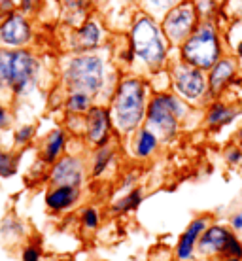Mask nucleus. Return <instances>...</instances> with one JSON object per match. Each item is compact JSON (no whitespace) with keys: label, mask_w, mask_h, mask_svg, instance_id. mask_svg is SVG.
I'll return each instance as SVG.
<instances>
[{"label":"nucleus","mask_w":242,"mask_h":261,"mask_svg":"<svg viewBox=\"0 0 242 261\" xmlns=\"http://www.w3.org/2000/svg\"><path fill=\"white\" fill-rule=\"evenodd\" d=\"M123 72L112 63L106 53H68L61 61V85L65 91H84L97 102L110 100Z\"/></svg>","instance_id":"nucleus-1"},{"label":"nucleus","mask_w":242,"mask_h":261,"mask_svg":"<svg viewBox=\"0 0 242 261\" xmlns=\"http://www.w3.org/2000/svg\"><path fill=\"white\" fill-rule=\"evenodd\" d=\"M100 220H102V216H100V210L97 206H85L79 212V223L85 231H97Z\"/></svg>","instance_id":"nucleus-29"},{"label":"nucleus","mask_w":242,"mask_h":261,"mask_svg":"<svg viewBox=\"0 0 242 261\" xmlns=\"http://www.w3.org/2000/svg\"><path fill=\"white\" fill-rule=\"evenodd\" d=\"M229 227L235 231V233H242V210L240 212H235L229 220Z\"/></svg>","instance_id":"nucleus-37"},{"label":"nucleus","mask_w":242,"mask_h":261,"mask_svg":"<svg viewBox=\"0 0 242 261\" xmlns=\"http://www.w3.org/2000/svg\"><path fill=\"white\" fill-rule=\"evenodd\" d=\"M235 231L229 225H222V223H210L208 227L204 229V233L201 235L199 242H197V254L208 257V259H220L223 255L225 244L229 241V237Z\"/></svg>","instance_id":"nucleus-15"},{"label":"nucleus","mask_w":242,"mask_h":261,"mask_svg":"<svg viewBox=\"0 0 242 261\" xmlns=\"http://www.w3.org/2000/svg\"><path fill=\"white\" fill-rule=\"evenodd\" d=\"M72 31L68 34V53H89L100 51L106 47V33L102 21L97 19L95 15H87L82 23L76 27H70Z\"/></svg>","instance_id":"nucleus-10"},{"label":"nucleus","mask_w":242,"mask_h":261,"mask_svg":"<svg viewBox=\"0 0 242 261\" xmlns=\"http://www.w3.org/2000/svg\"><path fill=\"white\" fill-rule=\"evenodd\" d=\"M97 2H102V0H93V4H97Z\"/></svg>","instance_id":"nucleus-41"},{"label":"nucleus","mask_w":242,"mask_h":261,"mask_svg":"<svg viewBox=\"0 0 242 261\" xmlns=\"http://www.w3.org/2000/svg\"><path fill=\"white\" fill-rule=\"evenodd\" d=\"M193 108L195 106H191L187 100L178 97L172 89L153 91L148 102L144 125L155 130L163 144L172 142L180 135L182 125L191 118Z\"/></svg>","instance_id":"nucleus-4"},{"label":"nucleus","mask_w":242,"mask_h":261,"mask_svg":"<svg viewBox=\"0 0 242 261\" xmlns=\"http://www.w3.org/2000/svg\"><path fill=\"white\" fill-rule=\"evenodd\" d=\"M227 53L225 33L220 27V19L201 21L195 33L185 38L176 49V57L201 70H210Z\"/></svg>","instance_id":"nucleus-5"},{"label":"nucleus","mask_w":242,"mask_h":261,"mask_svg":"<svg viewBox=\"0 0 242 261\" xmlns=\"http://www.w3.org/2000/svg\"><path fill=\"white\" fill-rule=\"evenodd\" d=\"M59 2H61V0H59Z\"/></svg>","instance_id":"nucleus-44"},{"label":"nucleus","mask_w":242,"mask_h":261,"mask_svg":"<svg viewBox=\"0 0 242 261\" xmlns=\"http://www.w3.org/2000/svg\"><path fill=\"white\" fill-rule=\"evenodd\" d=\"M220 261H242L238 257H220Z\"/></svg>","instance_id":"nucleus-40"},{"label":"nucleus","mask_w":242,"mask_h":261,"mask_svg":"<svg viewBox=\"0 0 242 261\" xmlns=\"http://www.w3.org/2000/svg\"><path fill=\"white\" fill-rule=\"evenodd\" d=\"M238 169H240V172H242V163H240V167H238Z\"/></svg>","instance_id":"nucleus-43"},{"label":"nucleus","mask_w":242,"mask_h":261,"mask_svg":"<svg viewBox=\"0 0 242 261\" xmlns=\"http://www.w3.org/2000/svg\"><path fill=\"white\" fill-rule=\"evenodd\" d=\"M68 144H70V133L65 127H53L40 142V163L49 169L57 159L65 155L66 150H68Z\"/></svg>","instance_id":"nucleus-17"},{"label":"nucleus","mask_w":242,"mask_h":261,"mask_svg":"<svg viewBox=\"0 0 242 261\" xmlns=\"http://www.w3.org/2000/svg\"><path fill=\"white\" fill-rule=\"evenodd\" d=\"M240 114L242 105L238 102L225 100V97L212 98L206 102V108H204V125L212 133H220L225 127L235 123L236 119L240 118Z\"/></svg>","instance_id":"nucleus-14"},{"label":"nucleus","mask_w":242,"mask_h":261,"mask_svg":"<svg viewBox=\"0 0 242 261\" xmlns=\"http://www.w3.org/2000/svg\"><path fill=\"white\" fill-rule=\"evenodd\" d=\"M116 135L114 129V119H112V110L106 102H95L84 116V137L85 144L89 148H100L112 144V138Z\"/></svg>","instance_id":"nucleus-9"},{"label":"nucleus","mask_w":242,"mask_h":261,"mask_svg":"<svg viewBox=\"0 0 242 261\" xmlns=\"http://www.w3.org/2000/svg\"><path fill=\"white\" fill-rule=\"evenodd\" d=\"M220 17L227 23H240L242 21V0H222L220 4Z\"/></svg>","instance_id":"nucleus-26"},{"label":"nucleus","mask_w":242,"mask_h":261,"mask_svg":"<svg viewBox=\"0 0 242 261\" xmlns=\"http://www.w3.org/2000/svg\"><path fill=\"white\" fill-rule=\"evenodd\" d=\"M144 202V191L142 188H131L121 193V197H118L116 201L110 204V212L116 216H125V214H131L135 210H138V206Z\"/></svg>","instance_id":"nucleus-21"},{"label":"nucleus","mask_w":242,"mask_h":261,"mask_svg":"<svg viewBox=\"0 0 242 261\" xmlns=\"http://www.w3.org/2000/svg\"><path fill=\"white\" fill-rule=\"evenodd\" d=\"M23 233H25V225L15 216H6L0 222V235H2L4 241H10V242L19 241L21 237H23Z\"/></svg>","instance_id":"nucleus-25"},{"label":"nucleus","mask_w":242,"mask_h":261,"mask_svg":"<svg viewBox=\"0 0 242 261\" xmlns=\"http://www.w3.org/2000/svg\"><path fill=\"white\" fill-rule=\"evenodd\" d=\"M95 102L97 100L84 91H65L63 97V108L68 116H85Z\"/></svg>","instance_id":"nucleus-22"},{"label":"nucleus","mask_w":242,"mask_h":261,"mask_svg":"<svg viewBox=\"0 0 242 261\" xmlns=\"http://www.w3.org/2000/svg\"><path fill=\"white\" fill-rule=\"evenodd\" d=\"M89 178V167L78 153H65L47 169L49 186H74L82 188Z\"/></svg>","instance_id":"nucleus-13"},{"label":"nucleus","mask_w":242,"mask_h":261,"mask_svg":"<svg viewBox=\"0 0 242 261\" xmlns=\"http://www.w3.org/2000/svg\"><path fill=\"white\" fill-rule=\"evenodd\" d=\"M140 2H142V10L150 12L151 15H155V17L161 19V15L167 10H170L174 4H178L180 0H140Z\"/></svg>","instance_id":"nucleus-30"},{"label":"nucleus","mask_w":242,"mask_h":261,"mask_svg":"<svg viewBox=\"0 0 242 261\" xmlns=\"http://www.w3.org/2000/svg\"><path fill=\"white\" fill-rule=\"evenodd\" d=\"M118 153L116 148L108 144V146H100V148H93L91 157H89V178L93 180H100L102 176H106V172L116 165Z\"/></svg>","instance_id":"nucleus-20"},{"label":"nucleus","mask_w":242,"mask_h":261,"mask_svg":"<svg viewBox=\"0 0 242 261\" xmlns=\"http://www.w3.org/2000/svg\"><path fill=\"white\" fill-rule=\"evenodd\" d=\"M17 10V0H0V19Z\"/></svg>","instance_id":"nucleus-36"},{"label":"nucleus","mask_w":242,"mask_h":261,"mask_svg":"<svg viewBox=\"0 0 242 261\" xmlns=\"http://www.w3.org/2000/svg\"><path fill=\"white\" fill-rule=\"evenodd\" d=\"M161 146H163V140L148 125H142L129 137V151H131L132 159H137V161L153 159L159 153Z\"/></svg>","instance_id":"nucleus-18"},{"label":"nucleus","mask_w":242,"mask_h":261,"mask_svg":"<svg viewBox=\"0 0 242 261\" xmlns=\"http://www.w3.org/2000/svg\"><path fill=\"white\" fill-rule=\"evenodd\" d=\"M127 38L135 51V68H138L137 74L150 78L157 72L167 70L172 59L170 57L172 46L165 36L161 23L155 15H151L146 10L135 12L129 23Z\"/></svg>","instance_id":"nucleus-2"},{"label":"nucleus","mask_w":242,"mask_h":261,"mask_svg":"<svg viewBox=\"0 0 242 261\" xmlns=\"http://www.w3.org/2000/svg\"><path fill=\"white\" fill-rule=\"evenodd\" d=\"M223 159H225V163L229 165V167H240L242 163V148L238 146V144H231V146H227L225 148V151H223Z\"/></svg>","instance_id":"nucleus-32"},{"label":"nucleus","mask_w":242,"mask_h":261,"mask_svg":"<svg viewBox=\"0 0 242 261\" xmlns=\"http://www.w3.org/2000/svg\"><path fill=\"white\" fill-rule=\"evenodd\" d=\"M82 188L74 186H49L44 195V204L51 214H66L78 206Z\"/></svg>","instance_id":"nucleus-19"},{"label":"nucleus","mask_w":242,"mask_h":261,"mask_svg":"<svg viewBox=\"0 0 242 261\" xmlns=\"http://www.w3.org/2000/svg\"><path fill=\"white\" fill-rule=\"evenodd\" d=\"M19 170V153L8 148H0V180H10Z\"/></svg>","instance_id":"nucleus-23"},{"label":"nucleus","mask_w":242,"mask_h":261,"mask_svg":"<svg viewBox=\"0 0 242 261\" xmlns=\"http://www.w3.org/2000/svg\"><path fill=\"white\" fill-rule=\"evenodd\" d=\"M210 225L208 216H197L190 222V225L183 229L174 248V255L178 261H195L197 255V242L204 233V229Z\"/></svg>","instance_id":"nucleus-16"},{"label":"nucleus","mask_w":242,"mask_h":261,"mask_svg":"<svg viewBox=\"0 0 242 261\" xmlns=\"http://www.w3.org/2000/svg\"><path fill=\"white\" fill-rule=\"evenodd\" d=\"M42 0H17V10L26 15H33V13L38 12Z\"/></svg>","instance_id":"nucleus-34"},{"label":"nucleus","mask_w":242,"mask_h":261,"mask_svg":"<svg viewBox=\"0 0 242 261\" xmlns=\"http://www.w3.org/2000/svg\"><path fill=\"white\" fill-rule=\"evenodd\" d=\"M151 93L150 80L142 74L123 72L119 76L118 85L108 100L116 135L129 138L144 125Z\"/></svg>","instance_id":"nucleus-3"},{"label":"nucleus","mask_w":242,"mask_h":261,"mask_svg":"<svg viewBox=\"0 0 242 261\" xmlns=\"http://www.w3.org/2000/svg\"><path fill=\"white\" fill-rule=\"evenodd\" d=\"M12 53H13V49L0 46V97L10 93V78H12Z\"/></svg>","instance_id":"nucleus-24"},{"label":"nucleus","mask_w":242,"mask_h":261,"mask_svg":"<svg viewBox=\"0 0 242 261\" xmlns=\"http://www.w3.org/2000/svg\"><path fill=\"white\" fill-rule=\"evenodd\" d=\"M235 142L242 148V125L238 127V129H236V133H235Z\"/></svg>","instance_id":"nucleus-39"},{"label":"nucleus","mask_w":242,"mask_h":261,"mask_svg":"<svg viewBox=\"0 0 242 261\" xmlns=\"http://www.w3.org/2000/svg\"><path fill=\"white\" fill-rule=\"evenodd\" d=\"M169 80L170 89L176 93L178 97L187 100L191 106H204L210 100L208 97V80H206V72L183 63L182 59H170L169 66Z\"/></svg>","instance_id":"nucleus-6"},{"label":"nucleus","mask_w":242,"mask_h":261,"mask_svg":"<svg viewBox=\"0 0 242 261\" xmlns=\"http://www.w3.org/2000/svg\"><path fill=\"white\" fill-rule=\"evenodd\" d=\"M195 2V8L201 19L210 21V19H218L220 17V4L222 0H193Z\"/></svg>","instance_id":"nucleus-28"},{"label":"nucleus","mask_w":242,"mask_h":261,"mask_svg":"<svg viewBox=\"0 0 242 261\" xmlns=\"http://www.w3.org/2000/svg\"><path fill=\"white\" fill-rule=\"evenodd\" d=\"M34 38H36V33H34L31 15L15 10L0 19V46L10 47V49L31 47Z\"/></svg>","instance_id":"nucleus-12"},{"label":"nucleus","mask_w":242,"mask_h":261,"mask_svg":"<svg viewBox=\"0 0 242 261\" xmlns=\"http://www.w3.org/2000/svg\"><path fill=\"white\" fill-rule=\"evenodd\" d=\"M201 15L197 12L195 2L193 0H180L178 4L167 10L161 15V29L165 36L170 42L172 49H178L185 38H190L195 33V29L201 23Z\"/></svg>","instance_id":"nucleus-8"},{"label":"nucleus","mask_w":242,"mask_h":261,"mask_svg":"<svg viewBox=\"0 0 242 261\" xmlns=\"http://www.w3.org/2000/svg\"><path fill=\"white\" fill-rule=\"evenodd\" d=\"M222 257H238L242 259V239L238 235H233L229 237V241L225 244V250H223V255Z\"/></svg>","instance_id":"nucleus-31"},{"label":"nucleus","mask_w":242,"mask_h":261,"mask_svg":"<svg viewBox=\"0 0 242 261\" xmlns=\"http://www.w3.org/2000/svg\"><path fill=\"white\" fill-rule=\"evenodd\" d=\"M206 80L210 100L225 97V93H229L233 87H242L240 61L233 53H225L216 65L206 70Z\"/></svg>","instance_id":"nucleus-11"},{"label":"nucleus","mask_w":242,"mask_h":261,"mask_svg":"<svg viewBox=\"0 0 242 261\" xmlns=\"http://www.w3.org/2000/svg\"><path fill=\"white\" fill-rule=\"evenodd\" d=\"M233 55L240 61V65H242V40H238V42L235 44V47H233Z\"/></svg>","instance_id":"nucleus-38"},{"label":"nucleus","mask_w":242,"mask_h":261,"mask_svg":"<svg viewBox=\"0 0 242 261\" xmlns=\"http://www.w3.org/2000/svg\"><path fill=\"white\" fill-rule=\"evenodd\" d=\"M10 123H12V112H10V108L2 102V98H0V130L8 129Z\"/></svg>","instance_id":"nucleus-35"},{"label":"nucleus","mask_w":242,"mask_h":261,"mask_svg":"<svg viewBox=\"0 0 242 261\" xmlns=\"http://www.w3.org/2000/svg\"><path fill=\"white\" fill-rule=\"evenodd\" d=\"M42 78V59L31 47H19L12 53L10 97L25 98L38 87Z\"/></svg>","instance_id":"nucleus-7"},{"label":"nucleus","mask_w":242,"mask_h":261,"mask_svg":"<svg viewBox=\"0 0 242 261\" xmlns=\"http://www.w3.org/2000/svg\"><path fill=\"white\" fill-rule=\"evenodd\" d=\"M21 261H42V248L38 242H29L23 252H21Z\"/></svg>","instance_id":"nucleus-33"},{"label":"nucleus","mask_w":242,"mask_h":261,"mask_svg":"<svg viewBox=\"0 0 242 261\" xmlns=\"http://www.w3.org/2000/svg\"><path fill=\"white\" fill-rule=\"evenodd\" d=\"M34 138H36V125L33 123H23L19 125L17 129L13 130L12 135V140H13V146L15 148H26L29 144L34 142Z\"/></svg>","instance_id":"nucleus-27"},{"label":"nucleus","mask_w":242,"mask_h":261,"mask_svg":"<svg viewBox=\"0 0 242 261\" xmlns=\"http://www.w3.org/2000/svg\"><path fill=\"white\" fill-rule=\"evenodd\" d=\"M127 2H138V0H127Z\"/></svg>","instance_id":"nucleus-42"}]
</instances>
